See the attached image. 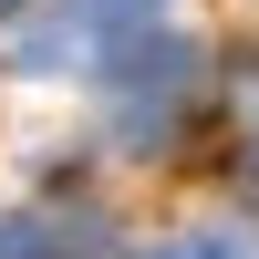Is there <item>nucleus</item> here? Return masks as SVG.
<instances>
[{
    "label": "nucleus",
    "instance_id": "1",
    "mask_svg": "<svg viewBox=\"0 0 259 259\" xmlns=\"http://www.w3.org/2000/svg\"><path fill=\"white\" fill-rule=\"evenodd\" d=\"M166 259H239V249H228V239H177Z\"/></svg>",
    "mask_w": 259,
    "mask_h": 259
},
{
    "label": "nucleus",
    "instance_id": "2",
    "mask_svg": "<svg viewBox=\"0 0 259 259\" xmlns=\"http://www.w3.org/2000/svg\"><path fill=\"white\" fill-rule=\"evenodd\" d=\"M0 259H41V249H31V239H0Z\"/></svg>",
    "mask_w": 259,
    "mask_h": 259
},
{
    "label": "nucleus",
    "instance_id": "3",
    "mask_svg": "<svg viewBox=\"0 0 259 259\" xmlns=\"http://www.w3.org/2000/svg\"><path fill=\"white\" fill-rule=\"evenodd\" d=\"M0 11H11V0H0Z\"/></svg>",
    "mask_w": 259,
    "mask_h": 259
}]
</instances>
